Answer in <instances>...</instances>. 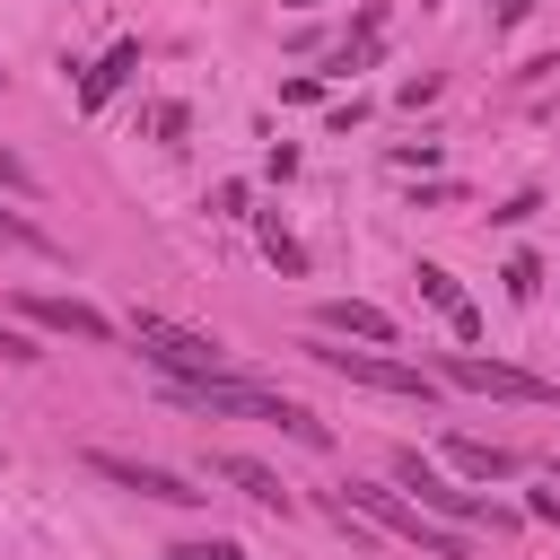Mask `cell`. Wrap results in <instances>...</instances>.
Listing matches in <instances>:
<instances>
[{"instance_id":"obj_15","label":"cell","mask_w":560,"mask_h":560,"mask_svg":"<svg viewBox=\"0 0 560 560\" xmlns=\"http://www.w3.org/2000/svg\"><path fill=\"white\" fill-rule=\"evenodd\" d=\"M0 245H26V254H52V236H44L35 219H18V210H0Z\"/></svg>"},{"instance_id":"obj_18","label":"cell","mask_w":560,"mask_h":560,"mask_svg":"<svg viewBox=\"0 0 560 560\" xmlns=\"http://www.w3.org/2000/svg\"><path fill=\"white\" fill-rule=\"evenodd\" d=\"M0 184H9V192H35V175H26V158H9V149H0Z\"/></svg>"},{"instance_id":"obj_20","label":"cell","mask_w":560,"mask_h":560,"mask_svg":"<svg viewBox=\"0 0 560 560\" xmlns=\"http://www.w3.org/2000/svg\"><path fill=\"white\" fill-rule=\"evenodd\" d=\"M525 9H534V0H490V18H499V26H516Z\"/></svg>"},{"instance_id":"obj_17","label":"cell","mask_w":560,"mask_h":560,"mask_svg":"<svg viewBox=\"0 0 560 560\" xmlns=\"http://www.w3.org/2000/svg\"><path fill=\"white\" fill-rule=\"evenodd\" d=\"M525 516H534V525H551V534H560V490H534V499H525Z\"/></svg>"},{"instance_id":"obj_19","label":"cell","mask_w":560,"mask_h":560,"mask_svg":"<svg viewBox=\"0 0 560 560\" xmlns=\"http://www.w3.org/2000/svg\"><path fill=\"white\" fill-rule=\"evenodd\" d=\"M0 359H35V341H26V332H9V324H0Z\"/></svg>"},{"instance_id":"obj_12","label":"cell","mask_w":560,"mask_h":560,"mask_svg":"<svg viewBox=\"0 0 560 560\" xmlns=\"http://www.w3.org/2000/svg\"><path fill=\"white\" fill-rule=\"evenodd\" d=\"M131 61H140V52H131V44H114V52H105V61H96V70H88V88H79V105H88V114H96V105H105V96H114V88H122V70H131Z\"/></svg>"},{"instance_id":"obj_10","label":"cell","mask_w":560,"mask_h":560,"mask_svg":"<svg viewBox=\"0 0 560 560\" xmlns=\"http://www.w3.org/2000/svg\"><path fill=\"white\" fill-rule=\"evenodd\" d=\"M411 280H420V298H429V306H438V315H446V324H455V332H464V341H472V324H481V315H472V306H464V289H455V280H446V271H438V262H420V271H411Z\"/></svg>"},{"instance_id":"obj_7","label":"cell","mask_w":560,"mask_h":560,"mask_svg":"<svg viewBox=\"0 0 560 560\" xmlns=\"http://www.w3.org/2000/svg\"><path fill=\"white\" fill-rule=\"evenodd\" d=\"M18 315H26V324H44V332H70V341H114V324H105L96 306L52 298V289H26V298H18Z\"/></svg>"},{"instance_id":"obj_14","label":"cell","mask_w":560,"mask_h":560,"mask_svg":"<svg viewBox=\"0 0 560 560\" xmlns=\"http://www.w3.org/2000/svg\"><path fill=\"white\" fill-rule=\"evenodd\" d=\"M166 560H245V551H236L228 534H192V542H175Z\"/></svg>"},{"instance_id":"obj_16","label":"cell","mask_w":560,"mask_h":560,"mask_svg":"<svg viewBox=\"0 0 560 560\" xmlns=\"http://www.w3.org/2000/svg\"><path fill=\"white\" fill-rule=\"evenodd\" d=\"M534 289H542V271H534V254H516L508 262V298H534Z\"/></svg>"},{"instance_id":"obj_3","label":"cell","mask_w":560,"mask_h":560,"mask_svg":"<svg viewBox=\"0 0 560 560\" xmlns=\"http://www.w3.org/2000/svg\"><path fill=\"white\" fill-rule=\"evenodd\" d=\"M306 359L315 368H332V376H350V385H368V394H420L429 402V376L420 368H402V359H385V350H341V341H306Z\"/></svg>"},{"instance_id":"obj_4","label":"cell","mask_w":560,"mask_h":560,"mask_svg":"<svg viewBox=\"0 0 560 560\" xmlns=\"http://www.w3.org/2000/svg\"><path fill=\"white\" fill-rule=\"evenodd\" d=\"M394 481H402V490H420V508H429V516H438V525H455V534H464V525H508V516H499V508H481V499H472V490H455V481H446V472H438V464H420V455H411V446H402V455H394Z\"/></svg>"},{"instance_id":"obj_8","label":"cell","mask_w":560,"mask_h":560,"mask_svg":"<svg viewBox=\"0 0 560 560\" xmlns=\"http://www.w3.org/2000/svg\"><path fill=\"white\" fill-rule=\"evenodd\" d=\"M315 332L324 341H376V350H394V315L368 306V298H324L315 306Z\"/></svg>"},{"instance_id":"obj_9","label":"cell","mask_w":560,"mask_h":560,"mask_svg":"<svg viewBox=\"0 0 560 560\" xmlns=\"http://www.w3.org/2000/svg\"><path fill=\"white\" fill-rule=\"evenodd\" d=\"M210 472H219V481H236L245 499H262V508H280V516H289V481H280L271 464H254V455H210Z\"/></svg>"},{"instance_id":"obj_1","label":"cell","mask_w":560,"mask_h":560,"mask_svg":"<svg viewBox=\"0 0 560 560\" xmlns=\"http://www.w3.org/2000/svg\"><path fill=\"white\" fill-rule=\"evenodd\" d=\"M341 508H350V516H376L385 534H402V542H420L429 560H464V534H455V525H438L429 508H411V499H394V490H368V481H350V490H341Z\"/></svg>"},{"instance_id":"obj_6","label":"cell","mask_w":560,"mask_h":560,"mask_svg":"<svg viewBox=\"0 0 560 560\" xmlns=\"http://www.w3.org/2000/svg\"><path fill=\"white\" fill-rule=\"evenodd\" d=\"M438 368H446L455 385H472V394H499V402H551L542 376H525V368H508V359H481V350H446Z\"/></svg>"},{"instance_id":"obj_2","label":"cell","mask_w":560,"mask_h":560,"mask_svg":"<svg viewBox=\"0 0 560 560\" xmlns=\"http://www.w3.org/2000/svg\"><path fill=\"white\" fill-rule=\"evenodd\" d=\"M131 341L175 376V385H192V376H228V350L210 341V332H184V324H166V315H131Z\"/></svg>"},{"instance_id":"obj_11","label":"cell","mask_w":560,"mask_h":560,"mask_svg":"<svg viewBox=\"0 0 560 560\" xmlns=\"http://www.w3.org/2000/svg\"><path fill=\"white\" fill-rule=\"evenodd\" d=\"M446 455H455L472 481H508V472H516V455H508V446H490V438H446Z\"/></svg>"},{"instance_id":"obj_5","label":"cell","mask_w":560,"mask_h":560,"mask_svg":"<svg viewBox=\"0 0 560 560\" xmlns=\"http://www.w3.org/2000/svg\"><path fill=\"white\" fill-rule=\"evenodd\" d=\"M88 472H96V481H114V490L166 499V508H192V499H201L184 472H166V464H140V455H114V446H88Z\"/></svg>"},{"instance_id":"obj_13","label":"cell","mask_w":560,"mask_h":560,"mask_svg":"<svg viewBox=\"0 0 560 560\" xmlns=\"http://www.w3.org/2000/svg\"><path fill=\"white\" fill-rule=\"evenodd\" d=\"M262 254H271L280 271H306V245H298V236H289L280 219H262Z\"/></svg>"}]
</instances>
